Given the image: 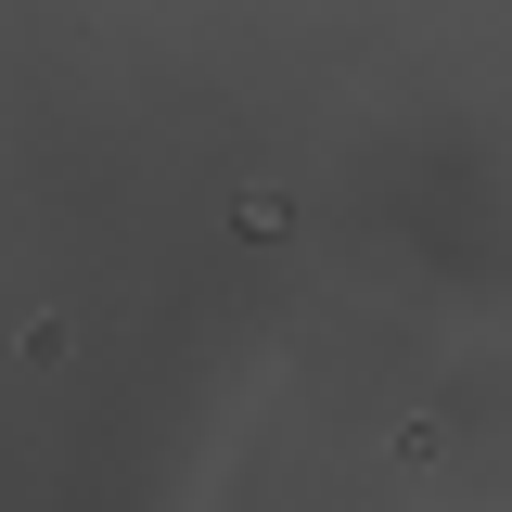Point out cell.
Listing matches in <instances>:
<instances>
[{
    "label": "cell",
    "instance_id": "6da1fadb",
    "mask_svg": "<svg viewBox=\"0 0 512 512\" xmlns=\"http://www.w3.org/2000/svg\"><path fill=\"white\" fill-rule=\"evenodd\" d=\"M231 218H244L256 244H282V231H295V192H282V180H244V192H231Z\"/></svg>",
    "mask_w": 512,
    "mask_h": 512
},
{
    "label": "cell",
    "instance_id": "7a4b0ae2",
    "mask_svg": "<svg viewBox=\"0 0 512 512\" xmlns=\"http://www.w3.org/2000/svg\"><path fill=\"white\" fill-rule=\"evenodd\" d=\"M384 461H397V474H436V461H448V423H436V410H410V423L384 436Z\"/></svg>",
    "mask_w": 512,
    "mask_h": 512
}]
</instances>
